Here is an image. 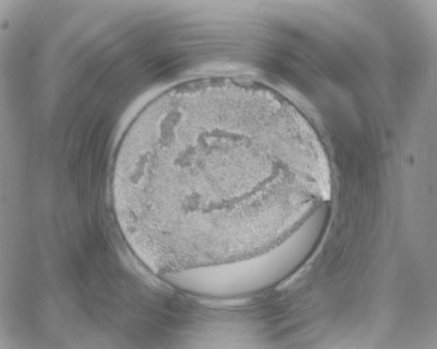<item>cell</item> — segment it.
I'll list each match as a JSON object with an SVG mask.
<instances>
[{
    "label": "cell",
    "mask_w": 437,
    "mask_h": 349,
    "mask_svg": "<svg viewBox=\"0 0 437 349\" xmlns=\"http://www.w3.org/2000/svg\"><path fill=\"white\" fill-rule=\"evenodd\" d=\"M303 175L275 117L245 100L203 95L139 114L112 180L136 227L156 244L219 250L257 233L261 195H287Z\"/></svg>",
    "instance_id": "6da1fadb"
}]
</instances>
